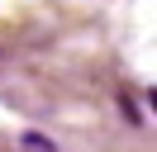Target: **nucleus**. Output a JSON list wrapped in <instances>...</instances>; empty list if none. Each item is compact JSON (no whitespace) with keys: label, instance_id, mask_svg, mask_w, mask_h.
I'll use <instances>...</instances> for the list:
<instances>
[{"label":"nucleus","instance_id":"2","mask_svg":"<svg viewBox=\"0 0 157 152\" xmlns=\"http://www.w3.org/2000/svg\"><path fill=\"white\" fill-rule=\"evenodd\" d=\"M152 104H157V95H152Z\"/></svg>","mask_w":157,"mask_h":152},{"label":"nucleus","instance_id":"1","mask_svg":"<svg viewBox=\"0 0 157 152\" xmlns=\"http://www.w3.org/2000/svg\"><path fill=\"white\" fill-rule=\"evenodd\" d=\"M24 147H29V152H52V142H48V138H33V133H29V138H24Z\"/></svg>","mask_w":157,"mask_h":152}]
</instances>
